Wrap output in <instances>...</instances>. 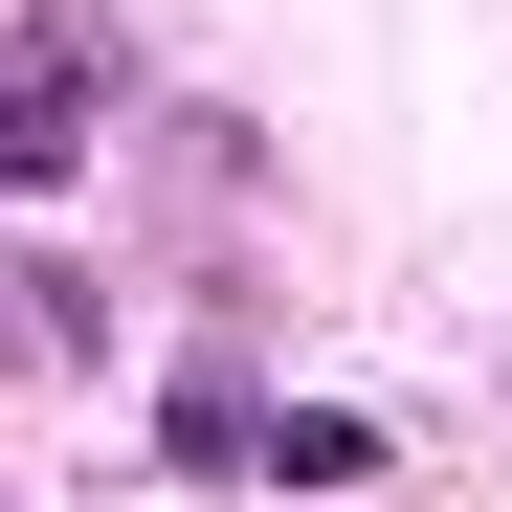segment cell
Masks as SVG:
<instances>
[{
	"mask_svg": "<svg viewBox=\"0 0 512 512\" xmlns=\"http://www.w3.org/2000/svg\"><path fill=\"white\" fill-rule=\"evenodd\" d=\"M245 446H268L290 490H357V468H379V423H334V401H290V423H245Z\"/></svg>",
	"mask_w": 512,
	"mask_h": 512,
	"instance_id": "cell-1",
	"label": "cell"
},
{
	"mask_svg": "<svg viewBox=\"0 0 512 512\" xmlns=\"http://www.w3.org/2000/svg\"><path fill=\"white\" fill-rule=\"evenodd\" d=\"M23 179H67V90H0V201Z\"/></svg>",
	"mask_w": 512,
	"mask_h": 512,
	"instance_id": "cell-2",
	"label": "cell"
}]
</instances>
